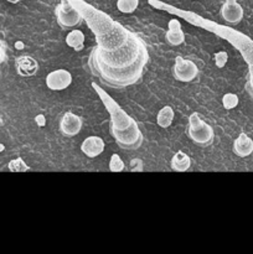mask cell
<instances>
[{
	"instance_id": "cell-8",
	"label": "cell",
	"mask_w": 253,
	"mask_h": 254,
	"mask_svg": "<svg viewBox=\"0 0 253 254\" xmlns=\"http://www.w3.org/2000/svg\"><path fill=\"white\" fill-rule=\"evenodd\" d=\"M173 76L176 81L191 82L198 76V67L195 62L178 56L173 67Z\"/></svg>"
},
{
	"instance_id": "cell-24",
	"label": "cell",
	"mask_w": 253,
	"mask_h": 254,
	"mask_svg": "<svg viewBox=\"0 0 253 254\" xmlns=\"http://www.w3.org/2000/svg\"><path fill=\"white\" fill-rule=\"evenodd\" d=\"M246 91L250 94L251 98L253 99V81H251V79H248L247 83H246Z\"/></svg>"
},
{
	"instance_id": "cell-18",
	"label": "cell",
	"mask_w": 253,
	"mask_h": 254,
	"mask_svg": "<svg viewBox=\"0 0 253 254\" xmlns=\"http://www.w3.org/2000/svg\"><path fill=\"white\" fill-rule=\"evenodd\" d=\"M174 109L170 106H165L163 109H160V112L158 113L156 117V123L160 128H169L171 126L174 121Z\"/></svg>"
},
{
	"instance_id": "cell-3",
	"label": "cell",
	"mask_w": 253,
	"mask_h": 254,
	"mask_svg": "<svg viewBox=\"0 0 253 254\" xmlns=\"http://www.w3.org/2000/svg\"><path fill=\"white\" fill-rule=\"evenodd\" d=\"M197 26L203 27V29H207L210 31L215 32L216 35H218L222 39L227 40L228 42L233 45L238 51L242 55L243 60L247 62L248 69H250V78L251 81H253V40L250 39L248 36H246L242 32L237 31V30H233L231 27L222 26V25H218L216 22L206 21V20H200L198 22H193Z\"/></svg>"
},
{
	"instance_id": "cell-23",
	"label": "cell",
	"mask_w": 253,
	"mask_h": 254,
	"mask_svg": "<svg viewBox=\"0 0 253 254\" xmlns=\"http://www.w3.org/2000/svg\"><path fill=\"white\" fill-rule=\"evenodd\" d=\"M227 52L225 51H221L218 52V54L215 55V60H216V64H217V67H223L226 64V62H227Z\"/></svg>"
},
{
	"instance_id": "cell-15",
	"label": "cell",
	"mask_w": 253,
	"mask_h": 254,
	"mask_svg": "<svg viewBox=\"0 0 253 254\" xmlns=\"http://www.w3.org/2000/svg\"><path fill=\"white\" fill-rule=\"evenodd\" d=\"M166 41L171 46H180L185 42V34L181 30V25L179 20L173 19L169 21V30L165 35Z\"/></svg>"
},
{
	"instance_id": "cell-22",
	"label": "cell",
	"mask_w": 253,
	"mask_h": 254,
	"mask_svg": "<svg viewBox=\"0 0 253 254\" xmlns=\"http://www.w3.org/2000/svg\"><path fill=\"white\" fill-rule=\"evenodd\" d=\"M9 169L11 171H26L29 170V166L21 160V159H16V160H12L11 163L9 164Z\"/></svg>"
},
{
	"instance_id": "cell-16",
	"label": "cell",
	"mask_w": 253,
	"mask_h": 254,
	"mask_svg": "<svg viewBox=\"0 0 253 254\" xmlns=\"http://www.w3.org/2000/svg\"><path fill=\"white\" fill-rule=\"evenodd\" d=\"M170 166L173 170L179 171V173H184V171L189 170L191 166V159L189 155H186L184 151H178L175 155L171 159Z\"/></svg>"
},
{
	"instance_id": "cell-6",
	"label": "cell",
	"mask_w": 253,
	"mask_h": 254,
	"mask_svg": "<svg viewBox=\"0 0 253 254\" xmlns=\"http://www.w3.org/2000/svg\"><path fill=\"white\" fill-rule=\"evenodd\" d=\"M111 134L117 145L123 150H136L143 144V134L136 122L126 130H112Z\"/></svg>"
},
{
	"instance_id": "cell-5",
	"label": "cell",
	"mask_w": 253,
	"mask_h": 254,
	"mask_svg": "<svg viewBox=\"0 0 253 254\" xmlns=\"http://www.w3.org/2000/svg\"><path fill=\"white\" fill-rule=\"evenodd\" d=\"M188 135L196 145L205 148L213 143L215 131H213L212 127L203 122L197 113H193L189 118Z\"/></svg>"
},
{
	"instance_id": "cell-12",
	"label": "cell",
	"mask_w": 253,
	"mask_h": 254,
	"mask_svg": "<svg viewBox=\"0 0 253 254\" xmlns=\"http://www.w3.org/2000/svg\"><path fill=\"white\" fill-rule=\"evenodd\" d=\"M15 67H16L17 73L21 77H32L36 74L39 69V64L34 57L24 55V56L17 57L15 61Z\"/></svg>"
},
{
	"instance_id": "cell-7",
	"label": "cell",
	"mask_w": 253,
	"mask_h": 254,
	"mask_svg": "<svg viewBox=\"0 0 253 254\" xmlns=\"http://www.w3.org/2000/svg\"><path fill=\"white\" fill-rule=\"evenodd\" d=\"M55 12H56L57 22L64 30L78 26L83 21L79 10L69 0H61V2L56 6Z\"/></svg>"
},
{
	"instance_id": "cell-21",
	"label": "cell",
	"mask_w": 253,
	"mask_h": 254,
	"mask_svg": "<svg viewBox=\"0 0 253 254\" xmlns=\"http://www.w3.org/2000/svg\"><path fill=\"white\" fill-rule=\"evenodd\" d=\"M238 102H240V98L235 93H227L222 98V104L226 109L236 108L238 106Z\"/></svg>"
},
{
	"instance_id": "cell-2",
	"label": "cell",
	"mask_w": 253,
	"mask_h": 254,
	"mask_svg": "<svg viewBox=\"0 0 253 254\" xmlns=\"http://www.w3.org/2000/svg\"><path fill=\"white\" fill-rule=\"evenodd\" d=\"M81 12L87 26L93 32L97 47L103 51H116L124 46L133 32L109 15L82 0H69Z\"/></svg>"
},
{
	"instance_id": "cell-17",
	"label": "cell",
	"mask_w": 253,
	"mask_h": 254,
	"mask_svg": "<svg viewBox=\"0 0 253 254\" xmlns=\"http://www.w3.org/2000/svg\"><path fill=\"white\" fill-rule=\"evenodd\" d=\"M66 44L74 51H81L83 49L84 35L81 30H72L66 36Z\"/></svg>"
},
{
	"instance_id": "cell-19",
	"label": "cell",
	"mask_w": 253,
	"mask_h": 254,
	"mask_svg": "<svg viewBox=\"0 0 253 254\" xmlns=\"http://www.w3.org/2000/svg\"><path fill=\"white\" fill-rule=\"evenodd\" d=\"M139 5V0H118L117 1V7L121 12L124 14H130L135 11V9Z\"/></svg>"
},
{
	"instance_id": "cell-20",
	"label": "cell",
	"mask_w": 253,
	"mask_h": 254,
	"mask_svg": "<svg viewBox=\"0 0 253 254\" xmlns=\"http://www.w3.org/2000/svg\"><path fill=\"white\" fill-rule=\"evenodd\" d=\"M126 165H124L123 160L121 159V156L118 154H113L111 158V161H109V169L113 173H121V171L124 170Z\"/></svg>"
},
{
	"instance_id": "cell-25",
	"label": "cell",
	"mask_w": 253,
	"mask_h": 254,
	"mask_svg": "<svg viewBox=\"0 0 253 254\" xmlns=\"http://www.w3.org/2000/svg\"><path fill=\"white\" fill-rule=\"evenodd\" d=\"M4 59H5L4 47H2L1 45H0V66H1V64H2V61H4Z\"/></svg>"
},
{
	"instance_id": "cell-26",
	"label": "cell",
	"mask_w": 253,
	"mask_h": 254,
	"mask_svg": "<svg viewBox=\"0 0 253 254\" xmlns=\"http://www.w3.org/2000/svg\"><path fill=\"white\" fill-rule=\"evenodd\" d=\"M7 1H9V2H11V4H16V2L21 1V0H7Z\"/></svg>"
},
{
	"instance_id": "cell-11",
	"label": "cell",
	"mask_w": 253,
	"mask_h": 254,
	"mask_svg": "<svg viewBox=\"0 0 253 254\" xmlns=\"http://www.w3.org/2000/svg\"><path fill=\"white\" fill-rule=\"evenodd\" d=\"M243 7L237 2V0H226L221 7V16L226 22L231 25H237L243 19Z\"/></svg>"
},
{
	"instance_id": "cell-9",
	"label": "cell",
	"mask_w": 253,
	"mask_h": 254,
	"mask_svg": "<svg viewBox=\"0 0 253 254\" xmlns=\"http://www.w3.org/2000/svg\"><path fill=\"white\" fill-rule=\"evenodd\" d=\"M82 124H83V122H82L81 117L76 116L71 112H67L62 116L61 121H60V131H61L62 135L72 138V136L78 135L82 129Z\"/></svg>"
},
{
	"instance_id": "cell-13",
	"label": "cell",
	"mask_w": 253,
	"mask_h": 254,
	"mask_svg": "<svg viewBox=\"0 0 253 254\" xmlns=\"http://www.w3.org/2000/svg\"><path fill=\"white\" fill-rule=\"evenodd\" d=\"M82 153L88 158H97L104 151V141L99 136H88L81 145Z\"/></svg>"
},
{
	"instance_id": "cell-4",
	"label": "cell",
	"mask_w": 253,
	"mask_h": 254,
	"mask_svg": "<svg viewBox=\"0 0 253 254\" xmlns=\"http://www.w3.org/2000/svg\"><path fill=\"white\" fill-rule=\"evenodd\" d=\"M92 87L98 93L102 103L104 104L109 116H111V128H109V130H126V129H128L129 127L135 123V121L130 116H128L121 108V106L106 91H103L98 84L92 83Z\"/></svg>"
},
{
	"instance_id": "cell-10",
	"label": "cell",
	"mask_w": 253,
	"mask_h": 254,
	"mask_svg": "<svg viewBox=\"0 0 253 254\" xmlns=\"http://www.w3.org/2000/svg\"><path fill=\"white\" fill-rule=\"evenodd\" d=\"M72 76L67 69H56L47 74L46 84L52 91H62L71 86Z\"/></svg>"
},
{
	"instance_id": "cell-14",
	"label": "cell",
	"mask_w": 253,
	"mask_h": 254,
	"mask_svg": "<svg viewBox=\"0 0 253 254\" xmlns=\"http://www.w3.org/2000/svg\"><path fill=\"white\" fill-rule=\"evenodd\" d=\"M233 153L240 158H247L253 153V140L245 133H241L233 141Z\"/></svg>"
},
{
	"instance_id": "cell-1",
	"label": "cell",
	"mask_w": 253,
	"mask_h": 254,
	"mask_svg": "<svg viewBox=\"0 0 253 254\" xmlns=\"http://www.w3.org/2000/svg\"><path fill=\"white\" fill-rule=\"evenodd\" d=\"M148 61L146 44L133 32L129 41L116 51H103L94 46L88 57V68L106 86L124 88L141 78Z\"/></svg>"
}]
</instances>
